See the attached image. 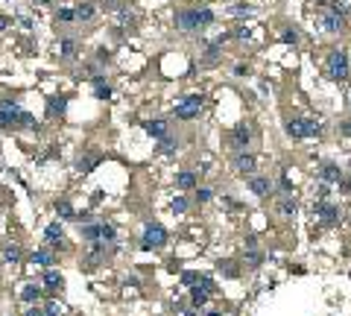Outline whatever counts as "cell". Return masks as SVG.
<instances>
[{
    "label": "cell",
    "mask_w": 351,
    "mask_h": 316,
    "mask_svg": "<svg viewBox=\"0 0 351 316\" xmlns=\"http://www.w3.org/2000/svg\"><path fill=\"white\" fill-rule=\"evenodd\" d=\"M185 316H199V314H196V311H185Z\"/></svg>",
    "instance_id": "55"
},
{
    "label": "cell",
    "mask_w": 351,
    "mask_h": 316,
    "mask_svg": "<svg viewBox=\"0 0 351 316\" xmlns=\"http://www.w3.org/2000/svg\"><path fill=\"white\" fill-rule=\"evenodd\" d=\"M278 211H281L284 217H293V214H296V199H290V196H284V199L278 202Z\"/></svg>",
    "instance_id": "29"
},
{
    "label": "cell",
    "mask_w": 351,
    "mask_h": 316,
    "mask_svg": "<svg viewBox=\"0 0 351 316\" xmlns=\"http://www.w3.org/2000/svg\"><path fill=\"white\" fill-rule=\"evenodd\" d=\"M217 59H220V41L208 47V53H205V64H214Z\"/></svg>",
    "instance_id": "33"
},
{
    "label": "cell",
    "mask_w": 351,
    "mask_h": 316,
    "mask_svg": "<svg viewBox=\"0 0 351 316\" xmlns=\"http://www.w3.org/2000/svg\"><path fill=\"white\" fill-rule=\"evenodd\" d=\"M281 41H284V44H296V41H299V32H296V30H284V32H281Z\"/></svg>",
    "instance_id": "43"
},
{
    "label": "cell",
    "mask_w": 351,
    "mask_h": 316,
    "mask_svg": "<svg viewBox=\"0 0 351 316\" xmlns=\"http://www.w3.org/2000/svg\"><path fill=\"white\" fill-rule=\"evenodd\" d=\"M6 27H9V18H6V15H0V32L6 30Z\"/></svg>",
    "instance_id": "53"
},
{
    "label": "cell",
    "mask_w": 351,
    "mask_h": 316,
    "mask_svg": "<svg viewBox=\"0 0 351 316\" xmlns=\"http://www.w3.org/2000/svg\"><path fill=\"white\" fill-rule=\"evenodd\" d=\"M176 147H179V144H176V141H173V138H161V153H164V156H170V153H176Z\"/></svg>",
    "instance_id": "34"
},
{
    "label": "cell",
    "mask_w": 351,
    "mask_h": 316,
    "mask_svg": "<svg viewBox=\"0 0 351 316\" xmlns=\"http://www.w3.org/2000/svg\"><path fill=\"white\" fill-rule=\"evenodd\" d=\"M257 246V237L255 234H249V237H246V249H255Z\"/></svg>",
    "instance_id": "50"
},
{
    "label": "cell",
    "mask_w": 351,
    "mask_h": 316,
    "mask_svg": "<svg viewBox=\"0 0 351 316\" xmlns=\"http://www.w3.org/2000/svg\"><path fill=\"white\" fill-rule=\"evenodd\" d=\"M62 287V275L50 266V269H44V290H59Z\"/></svg>",
    "instance_id": "21"
},
{
    "label": "cell",
    "mask_w": 351,
    "mask_h": 316,
    "mask_svg": "<svg viewBox=\"0 0 351 316\" xmlns=\"http://www.w3.org/2000/svg\"><path fill=\"white\" fill-rule=\"evenodd\" d=\"M144 129H147L152 138H158V141H161V138H167V123H164V120H147Z\"/></svg>",
    "instance_id": "18"
},
{
    "label": "cell",
    "mask_w": 351,
    "mask_h": 316,
    "mask_svg": "<svg viewBox=\"0 0 351 316\" xmlns=\"http://www.w3.org/2000/svg\"><path fill=\"white\" fill-rule=\"evenodd\" d=\"M94 3H79V6H76V18H79V21H91V18H94Z\"/></svg>",
    "instance_id": "25"
},
{
    "label": "cell",
    "mask_w": 351,
    "mask_h": 316,
    "mask_svg": "<svg viewBox=\"0 0 351 316\" xmlns=\"http://www.w3.org/2000/svg\"><path fill=\"white\" fill-rule=\"evenodd\" d=\"M97 164H100V156L97 153H88V156H82L79 161H76V167H79V173H91Z\"/></svg>",
    "instance_id": "19"
},
{
    "label": "cell",
    "mask_w": 351,
    "mask_h": 316,
    "mask_svg": "<svg viewBox=\"0 0 351 316\" xmlns=\"http://www.w3.org/2000/svg\"><path fill=\"white\" fill-rule=\"evenodd\" d=\"M249 35H252V32L246 30V27H237V30L231 32V38H240V41H243V38H249Z\"/></svg>",
    "instance_id": "46"
},
{
    "label": "cell",
    "mask_w": 351,
    "mask_h": 316,
    "mask_svg": "<svg viewBox=\"0 0 351 316\" xmlns=\"http://www.w3.org/2000/svg\"><path fill=\"white\" fill-rule=\"evenodd\" d=\"M287 135L290 138H296V141H301V138H307V132H304V120H299V117H290L287 120Z\"/></svg>",
    "instance_id": "13"
},
{
    "label": "cell",
    "mask_w": 351,
    "mask_h": 316,
    "mask_svg": "<svg viewBox=\"0 0 351 316\" xmlns=\"http://www.w3.org/2000/svg\"><path fill=\"white\" fill-rule=\"evenodd\" d=\"M176 185H179L182 190L196 188V173H191V170H182V173H176Z\"/></svg>",
    "instance_id": "17"
},
{
    "label": "cell",
    "mask_w": 351,
    "mask_h": 316,
    "mask_svg": "<svg viewBox=\"0 0 351 316\" xmlns=\"http://www.w3.org/2000/svg\"><path fill=\"white\" fill-rule=\"evenodd\" d=\"M21 105L15 100H0V129H18V117H21Z\"/></svg>",
    "instance_id": "4"
},
{
    "label": "cell",
    "mask_w": 351,
    "mask_h": 316,
    "mask_svg": "<svg viewBox=\"0 0 351 316\" xmlns=\"http://www.w3.org/2000/svg\"><path fill=\"white\" fill-rule=\"evenodd\" d=\"M340 190H343V193H351V179H343V182H340Z\"/></svg>",
    "instance_id": "49"
},
{
    "label": "cell",
    "mask_w": 351,
    "mask_h": 316,
    "mask_svg": "<svg viewBox=\"0 0 351 316\" xmlns=\"http://www.w3.org/2000/svg\"><path fill=\"white\" fill-rule=\"evenodd\" d=\"M319 3H322V0H319Z\"/></svg>",
    "instance_id": "56"
},
{
    "label": "cell",
    "mask_w": 351,
    "mask_h": 316,
    "mask_svg": "<svg viewBox=\"0 0 351 316\" xmlns=\"http://www.w3.org/2000/svg\"><path fill=\"white\" fill-rule=\"evenodd\" d=\"M56 214H59L62 220H76V217H79V214L73 211V205H70L67 199H59V202H56Z\"/></svg>",
    "instance_id": "22"
},
{
    "label": "cell",
    "mask_w": 351,
    "mask_h": 316,
    "mask_svg": "<svg viewBox=\"0 0 351 316\" xmlns=\"http://www.w3.org/2000/svg\"><path fill=\"white\" fill-rule=\"evenodd\" d=\"M313 217H319L322 225H340L343 211H340L334 202H328V199H316V202H313Z\"/></svg>",
    "instance_id": "2"
},
{
    "label": "cell",
    "mask_w": 351,
    "mask_h": 316,
    "mask_svg": "<svg viewBox=\"0 0 351 316\" xmlns=\"http://www.w3.org/2000/svg\"><path fill=\"white\" fill-rule=\"evenodd\" d=\"M208 299H211V293H208V290H205L202 284L191 290V302H193V308H202V305H205Z\"/></svg>",
    "instance_id": "23"
},
{
    "label": "cell",
    "mask_w": 351,
    "mask_h": 316,
    "mask_svg": "<svg viewBox=\"0 0 351 316\" xmlns=\"http://www.w3.org/2000/svg\"><path fill=\"white\" fill-rule=\"evenodd\" d=\"M24 316H47V314H44V311H38V308H30Z\"/></svg>",
    "instance_id": "52"
},
{
    "label": "cell",
    "mask_w": 351,
    "mask_h": 316,
    "mask_svg": "<svg viewBox=\"0 0 351 316\" xmlns=\"http://www.w3.org/2000/svg\"><path fill=\"white\" fill-rule=\"evenodd\" d=\"M340 129H343V135H346V138H351V120H346Z\"/></svg>",
    "instance_id": "51"
},
{
    "label": "cell",
    "mask_w": 351,
    "mask_h": 316,
    "mask_svg": "<svg viewBox=\"0 0 351 316\" xmlns=\"http://www.w3.org/2000/svg\"><path fill=\"white\" fill-rule=\"evenodd\" d=\"M331 12L340 15V18H346V15H349V6H346L343 0H334V3H331Z\"/></svg>",
    "instance_id": "37"
},
{
    "label": "cell",
    "mask_w": 351,
    "mask_h": 316,
    "mask_svg": "<svg viewBox=\"0 0 351 316\" xmlns=\"http://www.w3.org/2000/svg\"><path fill=\"white\" fill-rule=\"evenodd\" d=\"M3 258H6L9 263H18V261H21V249H18V246H6V249H3Z\"/></svg>",
    "instance_id": "32"
},
{
    "label": "cell",
    "mask_w": 351,
    "mask_h": 316,
    "mask_svg": "<svg viewBox=\"0 0 351 316\" xmlns=\"http://www.w3.org/2000/svg\"><path fill=\"white\" fill-rule=\"evenodd\" d=\"M319 179L322 182H328V185H340V182L346 179V173L340 170V164H331V161H328V164H322L319 167Z\"/></svg>",
    "instance_id": "7"
},
{
    "label": "cell",
    "mask_w": 351,
    "mask_h": 316,
    "mask_svg": "<svg viewBox=\"0 0 351 316\" xmlns=\"http://www.w3.org/2000/svg\"><path fill=\"white\" fill-rule=\"evenodd\" d=\"M82 237H85V240H91V243H97V240H100V225H94V222H85V225H82Z\"/></svg>",
    "instance_id": "27"
},
{
    "label": "cell",
    "mask_w": 351,
    "mask_h": 316,
    "mask_svg": "<svg viewBox=\"0 0 351 316\" xmlns=\"http://www.w3.org/2000/svg\"><path fill=\"white\" fill-rule=\"evenodd\" d=\"M18 129H35V117H32L30 111H21V117H18Z\"/></svg>",
    "instance_id": "31"
},
{
    "label": "cell",
    "mask_w": 351,
    "mask_h": 316,
    "mask_svg": "<svg viewBox=\"0 0 351 316\" xmlns=\"http://www.w3.org/2000/svg\"><path fill=\"white\" fill-rule=\"evenodd\" d=\"M108 97H111V88L100 82V85H97V100H108Z\"/></svg>",
    "instance_id": "44"
},
{
    "label": "cell",
    "mask_w": 351,
    "mask_h": 316,
    "mask_svg": "<svg viewBox=\"0 0 351 316\" xmlns=\"http://www.w3.org/2000/svg\"><path fill=\"white\" fill-rule=\"evenodd\" d=\"M304 132H307V138H316V135H322V123L313 120V117H307L304 120Z\"/></svg>",
    "instance_id": "30"
},
{
    "label": "cell",
    "mask_w": 351,
    "mask_h": 316,
    "mask_svg": "<svg viewBox=\"0 0 351 316\" xmlns=\"http://www.w3.org/2000/svg\"><path fill=\"white\" fill-rule=\"evenodd\" d=\"M217 272H223L225 278H237L240 269L234 266V261H217Z\"/></svg>",
    "instance_id": "24"
},
{
    "label": "cell",
    "mask_w": 351,
    "mask_h": 316,
    "mask_svg": "<svg viewBox=\"0 0 351 316\" xmlns=\"http://www.w3.org/2000/svg\"><path fill=\"white\" fill-rule=\"evenodd\" d=\"M260 261H263V258H260V252H257V249H249V255H246V263H249L252 269H257V266H260Z\"/></svg>",
    "instance_id": "36"
},
{
    "label": "cell",
    "mask_w": 351,
    "mask_h": 316,
    "mask_svg": "<svg viewBox=\"0 0 351 316\" xmlns=\"http://www.w3.org/2000/svg\"><path fill=\"white\" fill-rule=\"evenodd\" d=\"M196 12V21H199V30H205V27H211L214 24V12L208 9V6H199V9H193Z\"/></svg>",
    "instance_id": "20"
},
{
    "label": "cell",
    "mask_w": 351,
    "mask_h": 316,
    "mask_svg": "<svg viewBox=\"0 0 351 316\" xmlns=\"http://www.w3.org/2000/svg\"><path fill=\"white\" fill-rule=\"evenodd\" d=\"M176 27H179L182 32H193V30H199L196 12H193V9H185V12H179V15H176Z\"/></svg>",
    "instance_id": "9"
},
{
    "label": "cell",
    "mask_w": 351,
    "mask_h": 316,
    "mask_svg": "<svg viewBox=\"0 0 351 316\" xmlns=\"http://www.w3.org/2000/svg\"><path fill=\"white\" fill-rule=\"evenodd\" d=\"M188 211V199L185 196H176L173 199V214H185Z\"/></svg>",
    "instance_id": "38"
},
{
    "label": "cell",
    "mask_w": 351,
    "mask_h": 316,
    "mask_svg": "<svg viewBox=\"0 0 351 316\" xmlns=\"http://www.w3.org/2000/svg\"><path fill=\"white\" fill-rule=\"evenodd\" d=\"M249 141H252V129H249V123H237V126L231 129V147H234L237 153H243V150L249 147Z\"/></svg>",
    "instance_id": "6"
},
{
    "label": "cell",
    "mask_w": 351,
    "mask_h": 316,
    "mask_svg": "<svg viewBox=\"0 0 351 316\" xmlns=\"http://www.w3.org/2000/svg\"><path fill=\"white\" fill-rule=\"evenodd\" d=\"M73 18H76L73 9H59V21H73Z\"/></svg>",
    "instance_id": "45"
},
{
    "label": "cell",
    "mask_w": 351,
    "mask_h": 316,
    "mask_svg": "<svg viewBox=\"0 0 351 316\" xmlns=\"http://www.w3.org/2000/svg\"><path fill=\"white\" fill-rule=\"evenodd\" d=\"M281 190H284V193H290V190H293V182H290V176H287V173L281 176Z\"/></svg>",
    "instance_id": "48"
},
{
    "label": "cell",
    "mask_w": 351,
    "mask_h": 316,
    "mask_svg": "<svg viewBox=\"0 0 351 316\" xmlns=\"http://www.w3.org/2000/svg\"><path fill=\"white\" fill-rule=\"evenodd\" d=\"M211 199H214V190H211V188H199V190H196V202L205 205V202H211Z\"/></svg>",
    "instance_id": "35"
},
{
    "label": "cell",
    "mask_w": 351,
    "mask_h": 316,
    "mask_svg": "<svg viewBox=\"0 0 351 316\" xmlns=\"http://www.w3.org/2000/svg\"><path fill=\"white\" fill-rule=\"evenodd\" d=\"M205 316H223V314H220V311H208Z\"/></svg>",
    "instance_id": "54"
},
{
    "label": "cell",
    "mask_w": 351,
    "mask_h": 316,
    "mask_svg": "<svg viewBox=\"0 0 351 316\" xmlns=\"http://www.w3.org/2000/svg\"><path fill=\"white\" fill-rule=\"evenodd\" d=\"M199 284L205 287V290H208V293H211V296H214V293H217V284H214V278H211V275H199Z\"/></svg>",
    "instance_id": "39"
},
{
    "label": "cell",
    "mask_w": 351,
    "mask_h": 316,
    "mask_svg": "<svg viewBox=\"0 0 351 316\" xmlns=\"http://www.w3.org/2000/svg\"><path fill=\"white\" fill-rule=\"evenodd\" d=\"M44 314H47V316H62V305H59V302H47Z\"/></svg>",
    "instance_id": "41"
},
{
    "label": "cell",
    "mask_w": 351,
    "mask_h": 316,
    "mask_svg": "<svg viewBox=\"0 0 351 316\" xmlns=\"http://www.w3.org/2000/svg\"><path fill=\"white\" fill-rule=\"evenodd\" d=\"M114 237H117V231H114V225H100V240L102 243H114Z\"/></svg>",
    "instance_id": "28"
},
{
    "label": "cell",
    "mask_w": 351,
    "mask_h": 316,
    "mask_svg": "<svg viewBox=\"0 0 351 316\" xmlns=\"http://www.w3.org/2000/svg\"><path fill=\"white\" fill-rule=\"evenodd\" d=\"M322 30H325V32H340V30H343V18L334 15V12L322 15Z\"/></svg>",
    "instance_id": "14"
},
{
    "label": "cell",
    "mask_w": 351,
    "mask_h": 316,
    "mask_svg": "<svg viewBox=\"0 0 351 316\" xmlns=\"http://www.w3.org/2000/svg\"><path fill=\"white\" fill-rule=\"evenodd\" d=\"M316 199H328V182H319V188H316Z\"/></svg>",
    "instance_id": "47"
},
{
    "label": "cell",
    "mask_w": 351,
    "mask_h": 316,
    "mask_svg": "<svg viewBox=\"0 0 351 316\" xmlns=\"http://www.w3.org/2000/svg\"><path fill=\"white\" fill-rule=\"evenodd\" d=\"M202 94H188L182 97V103L176 105V117L179 120H193V117H199V111H202Z\"/></svg>",
    "instance_id": "3"
},
{
    "label": "cell",
    "mask_w": 351,
    "mask_h": 316,
    "mask_svg": "<svg viewBox=\"0 0 351 316\" xmlns=\"http://www.w3.org/2000/svg\"><path fill=\"white\" fill-rule=\"evenodd\" d=\"M64 111H67V97H50V100H47V114H50V117H62Z\"/></svg>",
    "instance_id": "12"
},
{
    "label": "cell",
    "mask_w": 351,
    "mask_h": 316,
    "mask_svg": "<svg viewBox=\"0 0 351 316\" xmlns=\"http://www.w3.org/2000/svg\"><path fill=\"white\" fill-rule=\"evenodd\" d=\"M44 240L53 246V249H62L64 243H62V225L59 222H50L47 228H44Z\"/></svg>",
    "instance_id": "11"
},
{
    "label": "cell",
    "mask_w": 351,
    "mask_h": 316,
    "mask_svg": "<svg viewBox=\"0 0 351 316\" xmlns=\"http://www.w3.org/2000/svg\"><path fill=\"white\" fill-rule=\"evenodd\" d=\"M249 190H252L255 196H260V199H263V196H269V193H272V182H269L266 176H252V179H249Z\"/></svg>",
    "instance_id": "10"
},
{
    "label": "cell",
    "mask_w": 351,
    "mask_h": 316,
    "mask_svg": "<svg viewBox=\"0 0 351 316\" xmlns=\"http://www.w3.org/2000/svg\"><path fill=\"white\" fill-rule=\"evenodd\" d=\"M32 263H38V266H44V269H50L53 263H56V258L50 249H38V252H32Z\"/></svg>",
    "instance_id": "15"
},
{
    "label": "cell",
    "mask_w": 351,
    "mask_h": 316,
    "mask_svg": "<svg viewBox=\"0 0 351 316\" xmlns=\"http://www.w3.org/2000/svg\"><path fill=\"white\" fill-rule=\"evenodd\" d=\"M255 167H257L255 156H249V153H237V156H234V170H237L240 176H252Z\"/></svg>",
    "instance_id": "8"
},
{
    "label": "cell",
    "mask_w": 351,
    "mask_h": 316,
    "mask_svg": "<svg viewBox=\"0 0 351 316\" xmlns=\"http://www.w3.org/2000/svg\"><path fill=\"white\" fill-rule=\"evenodd\" d=\"M325 76L334 79V82H346L351 76V59L346 50H331L328 53V62H325Z\"/></svg>",
    "instance_id": "1"
},
{
    "label": "cell",
    "mask_w": 351,
    "mask_h": 316,
    "mask_svg": "<svg viewBox=\"0 0 351 316\" xmlns=\"http://www.w3.org/2000/svg\"><path fill=\"white\" fill-rule=\"evenodd\" d=\"M164 243H167V231L161 228L158 222H150L147 231H144V243H141V246H144V249H161Z\"/></svg>",
    "instance_id": "5"
},
{
    "label": "cell",
    "mask_w": 351,
    "mask_h": 316,
    "mask_svg": "<svg viewBox=\"0 0 351 316\" xmlns=\"http://www.w3.org/2000/svg\"><path fill=\"white\" fill-rule=\"evenodd\" d=\"M182 284H185V287L199 284V272H182Z\"/></svg>",
    "instance_id": "42"
},
{
    "label": "cell",
    "mask_w": 351,
    "mask_h": 316,
    "mask_svg": "<svg viewBox=\"0 0 351 316\" xmlns=\"http://www.w3.org/2000/svg\"><path fill=\"white\" fill-rule=\"evenodd\" d=\"M59 50H62V59H73L76 56V41L73 38H64L62 44H59Z\"/></svg>",
    "instance_id": "26"
},
{
    "label": "cell",
    "mask_w": 351,
    "mask_h": 316,
    "mask_svg": "<svg viewBox=\"0 0 351 316\" xmlns=\"http://www.w3.org/2000/svg\"><path fill=\"white\" fill-rule=\"evenodd\" d=\"M41 293H44V287H38V284H27L24 290H21V299H24L27 305H35V302L41 299Z\"/></svg>",
    "instance_id": "16"
},
{
    "label": "cell",
    "mask_w": 351,
    "mask_h": 316,
    "mask_svg": "<svg viewBox=\"0 0 351 316\" xmlns=\"http://www.w3.org/2000/svg\"><path fill=\"white\" fill-rule=\"evenodd\" d=\"M231 15H237V18H246V15H252V6H243V3H237V6H231Z\"/></svg>",
    "instance_id": "40"
}]
</instances>
